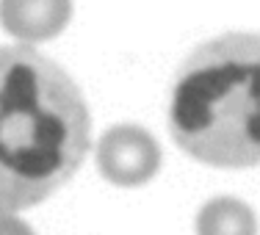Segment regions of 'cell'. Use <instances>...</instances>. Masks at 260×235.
Segmentation results:
<instances>
[{"mask_svg":"<svg viewBox=\"0 0 260 235\" xmlns=\"http://www.w3.org/2000/svg\"><path fill=\"white\" fill-rule=\"evenodd\" d=\"M89 147V105L64 66L30 45L0 47V210L53 196Z\"/></svg>","mask_w":260,"mask_h":235,"instance_id":"1","label":"cell"},{"mask_svg":"<svg viewBox=\"0 0 260 235\" xmlns=\"http://www.w3.org/2000/svg\"><path fill=\"white\" fill-rule=\"evenodd\" d=\"M169 130L205 166H260V33H221L185 55L172 83Z\"/></svg>","mask_w":260,"mask_h":235,"instance_id":"2","label":"cell"},{"mask_svg":"<svg viewBox=\"0 0 260 235\" xmlns=\"http://www.w3.org/2000/svg\"><path fill=\"white\" fill-rule=\"evenodd\" d=\"M72 20V0H0V25L17 45L55 39Z\"/></svg>","mask_w":260,"mask_h":235,"instance_id":"4","label":"cell"},{"mask_svg":"<svg viewBox=\"0 0 260 235\" xmlns=\"http://www.w3.org/2000/svg\"><path fill=\"white\" fill-rule=\"evenodd\" d=\"M197 235H257L255 210L235 196H216L200 208L194 221Z\"/></svg>","mask_w":260,"mask_h":235,"instance_id":"5","label":"cell"},{"mask_svg":"<svg viewBox=\"0 0 260 235\" xmlns=\"http://www.w3.org/2000/svg\"><path fill=\"white\" fill-rule=\"evenodd\" d=\"M97 169L108 183L122 188L150 183L160 169V147L144 127L116 125L97 141Z\"/></svg>","mask_w":260,"mask_h":235,"instance_id":"3","label":"cell"},{"mask_svg":"<svg viewBox=\"0 0 260 235\" xmlns=\"http://www.w3.org/2000/svg\"><path fill=\"white\" fill-rule=\"evenodd\" d=\"M0 235H34V230L17 213L0 210Z\"/></svg>","mask_w":260,"mask_h":235,"instance_id":"6","label":"cell"}]
</instances>
